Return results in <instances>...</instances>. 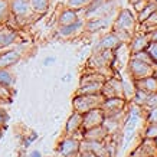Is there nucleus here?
Segmentation results:
<instances>
[{"instance_id":"obj_12","label":"nucleus","mask_w":157,"mask_h":157,"mask_svg":"<svg viewBox=\"0 0 157 157\" xmlns=\"http://www.w3.org/2000/svg\"><path fill=\"white\" fill-rule=\"evenodd\" d=\"M121 43L123 42L118 39V36L111 30V32L105 33L100 39V42L97 43V46H95V52L97 51H114L115 48H118Z\"/></svg>"},{"instance_id":"obj_31","label":"nucleus","mask_w":157,"mask_h":157,"mask_svg":"<svg viewBox=\"0 0 157 157\" xmlns=\"http://www.w3.org/2000/svg\"><path fill=\"white\" fill-rule=\"evenodd\" d=\"M55 61H56L55 56H48V58H45V59H43V65H45V67H51Z\"/></svg>"},{"instance_id":"obj_11","label":"nucleus","mask_w":157,"mask_h":157,"mask_svg":"<svg viewBox=\"0 0 157 157\" xmlns=\"http://www.w3.org/2000/svg\"><path fill=\"white\" fill-rule=\"evenodd\" d=\"M150 43V39H148V35L146 32H138V33H134L131 36L128 42V49L131 53L136 52H141V51H146Z\"/></svg>"},{"instance_id":"obj_8","label":"nucleus","mask_w":157,"mask_h":157,"mask_svg":"<svg viewBox=\"0 0 157 157\" xmlns=\"http://www.w3.org/2000/svg\"><path fill=\"white\" fill-rule=\"evenodd\" d=\"M127 105V100L121 98V97H111V98H104L102 104H101V109L104 111L105 117L108 115H115L121 114Z\"/></svg>"},{"instance_id":"obj_23","label":"nucleus","mask_w":157,"mask_h":157,"mask_svg":"<svg viewBox=\"0 0 157 157\" xmlns=\"http://www.w3.org/2000/svg\"><path fill=\"white\" fill-rule=\"evenodd\" d=\"M14 78L12 75V72L7 69V68H0V86H10L13 85Z\"/></svg>"},{"instance_id":"obj_6","label":"nucleus","mask_w":157,"mask_h":157,"mask_svg":"<svg viewBox=\"0 0 157 157\" xmlns=\"http://www.w3.org/2000/svg\"><path fill=\"white\" fill-rule=\"evenodd\" d=\"M117 14V10H113L111 13L104 14V16H100V17H91V19H85V29L91 33L94 32H98V30H102V29H107L109 26H113V22H114V16Z\"/></svg>"},{"instance_id":"obj_18","label":"nucleus","mask_w":157,"mask_h":157,"mask_svg":"<svg viewBox=\"0 0 157 157\" xmlns=\"http://www.w3.org/2000/svg\"><path fill=\"white\" fill-rule=\"evenodd\" d=\"M20 59V52L16 49L7 51V52L0 53V68H9L14 63H17Z\"/></svg>"},{"instance_id":"obj_21","label":"nucleus","mask_w":157,"mask_h":157,"mask_svg":"<svg viewBox=\"0 0 157 157\" xmlns=\"http://www.w3.org/2000/svg\"><path fill=\"white\" fill-rule=\"evenodd\" d=\"M154 10H157V2L156 0H148L147 2V5L144 6L143 9L138 12L137 14V20H138V23H143L144 20L147 19L148 16L154 12Z\"/></svg>"},{"instance_id":"obj_28","label":"nucleus","mask_w":157,"mask_h":157,"mask_svg":"<svg viewBox=\"0 0 157 157\" xmlns=\"http://www.w3.org/2000/svg\"><path fill=\"white\" fill-rule=\"evenodd\" d=\"M9 2L7 0H0V20L7 19V13H9Z\"/></svg>"},{"instance_id":"obj_30","label":"nucleus","mask_w":157,"mask_h":157,"mask_svg":"<svg viewBox=\"0 0 157 157\" xmlns=\"http://www.w3.org/2000/svg\"><path fill=\"white\" fill-rule=\"evenodd\" d=\"M148 35V39H150V42H157V28H153L150 29L148 32H146Z\"/></svg>"},{"instance_id":"obj_3","label":"nucleus","mask_w":157,"mask_h":157,"mask_svg":"<svg viewBox=\"0 0 157 157\" xmlns=\"http://www.w3.org/2000/svg\"><path fill=\"white\" fill-rule=\"evenodd\" d=\"M102 101H104V97L101 94H76L72 101V105L76 113L85 114L90 109L100 108Z\"/></svg>"},{"instance_id":"obj_35","label":"nucleus","mask_w":157,"mask_h":157,"mask_svg":"<svg viewBox=\"0 0 157 157\" xmlns=\"http://www.w3.org/2000/svg\"><path fill=\"white\" fill-rule=\"evenodd\" d=\"M0 136H2V130H0Z\"/></svg>"},{"instance_id":"obj_14","label":"nucleus","mask_w":157,"mask_h":157,"mask_svg":"<svg viewBox=\"0 0 157 157\" xmlns=\"http://www.w3.org/2000/svg\"><path fill=\"white\" fill-rule=\"evenodd\" d=\"M9 7L12 13L16 16V19H26L32 12L29 0H12L9 3Z\"/></svg>"},{"instance_id":"obj_20","label":"nucleus","mask_w":157,"mask_h":157,"mask_svg":"<svg viewBox=\"0 0 157 157\" xmlns=\"http://www.w3.org/2000/svg\"><path fill=\"white\" fill-rule=\"evenodd\" d=\"M16 40V32L9 28L0 30V48H6Z\"/></svg>"},{"instance_id":"obj_34","label":"nucleus","mask_w":157,"mask_h":157,"mask_svg":"<svg viewBox=\"0 0 157 157\" xmlns=\"http://www.w3.org/2000/svg\"><path fill=\"white\" fill-rule=\"evenodd\" d=\"M71 79H72V75H71V74H67V76H62V81H65V82L71 81Z\"/></svg>"},{"instance_id":"obj_5","label":"nucleus","mask_w":157,"mask_h":157,"mask_svg":"<svg viewBox=\"0 0 157 157\" xmlns=\"http://www.w3.org/2000/svg\"><path fill=\"white\" fill-rule=\"evenodd\" d=\"M81 140L76 136H65L58 144V157H78Z\"/></svg>"},{"instance_id":"obj_37","label":"nucleus","mask_w":157,"mask_h":157,"mask_svg":"<svg viewBox=\"0 0 157 157\" xmlns=\"http://www.w3.org/2000/svg\"><path fill=\"white\" fill-rule=\"evenodd\" d=\"M156 2H157V0H156Z\"/></svg>"},{"instance_id":"obj_13","label":"nucleus","mask_w":157,"mask_h":157,"mask_svg":"<svg viewBox=\"0 0 157 157\" xmlns=\"http://www.w3.org/2000/svg\"><path fill=\"white\" fill-rule=\"evenodd\" d=\"M131 156L133 157H157V143H156V140L146 138L143 143L136 148V151H134Z\"/></svg>"},{"instance_id":"obj_1","label":"nucleus","mask_w":157,"mask_h":157,"mask_svg":"<svg viewBox=\"0 0 157 157\" xmlns=\"http://www.w3.org/2000/svg\"><path fill=\"white\" fill-rule=\"evenodd\" d=\"M136 25H137V17L133 14V12L128 9H123L115 14V19L113 22V32L123 43H128L133 33L136 32Z\"/></svg>"},{"instance_id":"obj_9","label":"nucleus","mask_w":157,"mask_h":157,"mask_svg":"<svg viewBox=\"0 0 157 157\" xmlns=\"http://www.w3.org/2000/svg\"><path fill=\"white\" fill-rule=\"evenodd\" d=\"M105 120L104 111L100 108H94L86 111L85 114H82V130H88L97 125H101Z\"/></svg>"},{"instance_id":"obj_15","label":"nucleus","mask_w":157,"mask_h":157,"mask_svg":"<svg viewBox=\"0 0 157 157\" xmlns=\"http://www.w3.org/2000/svg\"><path fill=\"white\" fill-rule=\"evenodd\" d=\"M109 134L107 128L104 127V124L92 127L88 130H82V138L84 140H90V141H104L105 138H108Z\"/></svg>"},{"instance_id":"obj_22","label":"nucleus","mask_w":157,"mask_h":157,"mask_svg":"<svg viewBox=\"0 0 157 157\" xmlns=\"http://www.w3.org/2000/svg\"><path fill=\"white\" fill-rule=\"evenodd\" d=\"M29 5L36 14H45L49 10V0H29Z\"/></svg>"},{"instance_id":"obj_16","label":"nucleus","mask_w":157,"mask_h":157,"mask_svg":"<svg viewBox=\"0 0 157 157\" xmlns=\"http://www.w3.org/2000/svg\"><path fill=\"white\" fill-rule=\"evenodd\" d=\"M79 131H82V114L74 111L67 121L65 133H67V136H75Z\"/></svg>"},{"instance_id":"obj_27","label":"nucleus","mask_w":157,"mask_h":157,"mask_svg":"<svg viewBox=\"0 0 157 157\" xmlns=\"http://www.w3.org/2000/svg\"><path fill=\"white\" fill-rule=\"evenodd\" d=\"M146 52L148 53V56L151 58L153 63L157 67V42H150V43H148Z\"/></svg>"},{"instance_id":"obj_29","label":"nucleus","mask_w":157,"mask_h":157,"mask_svg":"<svg viewBox=\"0 0 157 157\" xmlns=\"http://www.w3.org/2000/svg\"><path fill=\"white\" fill-rule=\"evenodd\" d=\"M147 123H157V107L148 109L147 114Z\"/></svg>"},{"instance_id":"obj_10","label":"nucleus","mask_w":157,"mask_h":157,"mask_svg":"<svg viewBox=\"0 0 157 157\" xmlns=\"http://www.w3.org/2000/svg\"><path fill=\"white\" fill-rule=\"evenodd\" d=\"M84 29H85V19L81 17V19H78L74 23L59 25V28H58V36L63 39H69V38L76 36V35H79Z\"/></svg>"},{"instance_id":"obj_24","label":"nucleus","mask_w":157,"mask_h":157,"mask_svg":"<svg viewBox=\"0 0 157 157\" xmlns=\"http://www.w3.org/2000/svg\"><path fill=\"white\" fill-rule=\"evenodd\" d=\"M148 95H150L148 92L136 88V91H134V95H133V102L136 105H138V107H144V104H146V101H147Z\"/></svg>"},{"instance_id":"obj_36","label":"nucleus","mask_w":157,"mask_h":157,"mask_svg":"<svg viewBox=\"0 0 157 157\" xmlns=\"http://www.w3.org/2000/svg\"><path fill=\"white\" fill-rule=\"evenodd\" d=\"M102 157H107V156H102Z\"/></svg>"},{"instance_id":"obj_7","label":"nucleus","mask_w":157,"mask_h":157,"mask_svg":"<svg viewBox=\"0 0 157 157\" xmlns=\"http://www.w3.org/2000/svg\"><path fill=\"white\" fill-rule=\"evenodd\" d=\"M101 95L104 98H111V97H121V98H124L121 79L114 75L107 78L104 84H102V88H101Z\"/></svg>"},{"instance_id":"obj_17","label":"nucleus","mask_w":157,"mask_h":157,"mask_svg":"<svg viewBox=\"0 0 157 157\" xmlns=\"http://www.w3.org/2000/svg\"><path fill=\"white\" fill-rule=\"evenodd\" d=\"M134 85H136V88L146 91L148 94L157 92V76L150 75L143 78V79H137V81H134Z\"/></svg>"},{"instance_id":"obj_4","label":"nucleus","mask_w":157,"mask_h":157,"mask_svg":"<svg viewBox=\"0 0 157 157\" xmlns=\"http://www.w3.org/2000/svg\"><path fill=\"white\" fill-rule=\"evenodd\" d=\"M107 79L104 75H101L98 72L84 75L79 82V88L76 91V94H101L102 84Z\"/></svg>"},{"instance_id":"obj_32","label":"nucleus","mask_w":157,"mask_h":157,"mask_svg":"<svg viewBox=\"0 0 157 157\" xmlns=\"http://www.w3.org/2000/svg\"><path fill=\"white\" fill-rule=\"evenodd\" d=\"M6 120H7V114H6L3 109H0V127L6 124Z\"/></svg>"},{"instance_id":"obj_25","label":"nucleus","mask_w":157,"mask_h":157,"mask_svg":"<svg viewBox=\"0 0 157 157\" xmlns=\"http://www.w3.org/2000/svg\"><path fill=\"white\" fill-rule=\"evenodd\" d=\"M92 0H68V7L69 9H74L76 10V12H81V10H84L86 7V6L90 5Z\"/></svg>"},{"instance_id":"obj_2","label":"nucleus","mask_w":157,"mask_h":157,"mask_svg":"<svg viewBox=\"0 0 157 157\" xmlns=\"http://www.w3.org/2000/svg\"><path fill=\"white\" fill-rule=\"evenodd\" d=\"M154 69H156V65L153 63L151 58L148 56L146 51L131 53L128 59V75L134 81L153 75Z\"/></svg>"},{"instance_id":"obj_26","label":"nucleus","mask_w":157,"mask_h":157,"mask_svg":"<svg viewBox=\"0 0 157 157\" xmlns=\"http://www.w3.org/2000/svg\"><path fill=\"white\" fill-rule=\"evenodd\" d=\"M144 137L150 140H157V123H148L144 131Z\"/></svg>"},{"instance_id":"obj_19","label":"nucleus","mask_w":157,"mask_h":157,"mask_svg":"<svg viewBox=\"0 0 157 157\" xmlns=\"http://www.w3.org/2000/svg\"><path fill=\"white\" fill-rule=\"evenodd\" d=\"M78 19H81V17H79V12L67 7V9H63L61 12L59 17H58V23L59 25H69V23L76 22Z\"/></svg>"},{"instance_id":"obj_33","label":"nucleus","mask_w":157,"mask_h":157,"mask_svg":"<svg viewBox=\"0 0 157 157\" xmlns=\"http://www.w3.org/2000/svg\"><path fill=\"white\" fill-rule=\"evenodd\" d=\"M28 157H42V153L39 151V150H33Z\"/></svg>"}]
</instances>
